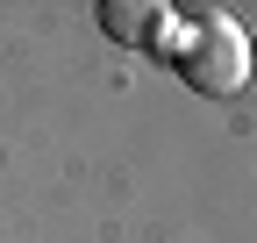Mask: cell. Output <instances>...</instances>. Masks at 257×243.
I'll list each match as a JSON object with an SVG mask.
<instances>
[{"label":"cell","instance_id":"6da1fadb","mask_svg":"<svg viewBox=\"0 0 257 243\" xmlns=\"http://www.w3.org/2000/svg\"><path fill=\"white\" fill-rule=\"evenodd\" d=\"M172 65L179 79L193 86V93H207V100H229L250 86V36L229 22V15H193L179 36H172Z\"/></svg>","mask_w":257,"mask_h":243},{"label":"cell","instance_id":"7a4b0ae2","mask_svg":"<svg viewBox=\"0 0 257 243\" xmlns=\"http://www.w3.org/2000/svg\"><path fill=\"white\" fill-rule=\"evenodd\" d=\"M100 29H107V43H121V50H165L172 57L179 15L165 8V0H107V8H100Z\"/></svg>","mask_w":257,"mask_h":243}]
</instances>
